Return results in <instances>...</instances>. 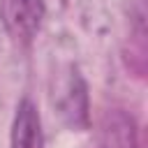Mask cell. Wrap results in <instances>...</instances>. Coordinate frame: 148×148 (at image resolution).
Instances as JSON below:
<instances>
[{
    "label": "cell",
    "mask_w": 148,
    "mask_h": 148,
    "mask_svg": "<svg viewBox=\"0 0 148 148\" xmlns=\"http://www.w3.org/2000/svg\"><path fill=\"white\" fill-rule=\"evenodd\" d=\"M9 148H44L42 120H39L37 106L30 99H21L18 106H16L14 123H12Z\"/></svg>",
    "instance_id": "cell-4"
},
{
    "label": "cell",
    "mask_w": 148,
    "mask_h": 148,
    "mask_svg": "<svg viewBox=\"0 0 148 148\" xmlns=\"http://www.w3.org/2000/svg\"><path fill=\"white\" fill-rule=\"evenodd\" d=\"M62 120L72 130H86L90 125V113H88V86L79 72H72L65 86V92L58 102Z\"/></svg>",
    "instance_id": "cell-3"
},
{
    "label": "cell",
    "mask_w": 148,
    "mask_h": 148,
    "mask_svg": "<svg viewBox=\"0 0 148 148\" xmlns=\"http://www.w3.org/2000/svg\"><path fill=\"white\" fill-rule=\"evenodd\" d=\"M44 0H2L0 18L9 37L18 44H28L35 39L42 18H44Z\"/></svg>",
    "instance_id": "cell-1"
},
{
    "label": "cell",
    "mask_w": 148,
    "mask_h": 148,
    "mask_svg": "<svg viewBox=\"0 0 148 148\" xmlns=\"http://www.w3.org/2000/svg\"><path fill=\"white\" fill-rule=\"evenodd\" d=\"M86 148H136V127L125 111H106Z\"/></svg>",
    "instance_id": "cell-2"
}]
</instances>
